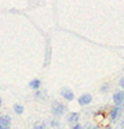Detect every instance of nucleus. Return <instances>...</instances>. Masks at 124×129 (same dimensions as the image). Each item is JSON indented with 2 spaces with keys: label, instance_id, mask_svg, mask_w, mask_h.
<instances>
[{
  "label": "nucleus",
  "instance_id": "nucleus-1",
  "mask_svg": "<svg viewBox=\"0 0 124 129\" xmlns=\"http://www.w3.org/2000/svg\"><path fill=\"white\" fill-rule=\"evenodd\" d=\"M66 111H68V106H65L63 103H61L58 100H54L51 103V114L54 118L59 119L61 117H63L66 114Z\"/></svg>",
  "mask_w": 124,
  "mask_h": 129
},
{
  "label": "nucleus",
  "instance_id": "nucleus-2",
  "mask_svg": "<svg viewBox=\"0 0 124 129\" xmlns=\"http://www.w3.org/2000/svg\"><path fill=\"white\" fill-rule=\"evenodd\" d=\"M123 107H116L113 106L112 108L109 110V114H107V117H109L110 122H117V121H120L121 118H123Z\"/></svg>",
  "mask_w": 124,
  "mask_h": 129
},
{
  "label": "nucleus",
  "instance_id": "nucleus-10",
  "mask_svg": "<svg viewBox=\"0 0 124 129\" xmlns=\"http://www.w3.org/2000/svg\"><path fill=\"white\" fill-rule=\"evenodd\" d=\"M48 126L51 129H61L62 128V122H61L58 118H51V119L48 121Z\"/></svg>",
  "mask_w": 124,
  "mask_h": 129
},
{
  "label": "nucleus",
  "instance_id": "nucleus-6",
  "mask_svg": "<svg viewBox=\"0 0 124 129\" xmlns=\"http://www.w3.org/2000/svg\"><path fill=\"white\" fill-rule=\"evenodd\" d=\"M66 122L70 126L76 125V123H80V112H76V111L68 112V115H66Z\"/></svg>",
  "mask_w": 124,
  "mask_h": 129
},
{
  "label": "nucleus",
  "instance_id": "nucleus-19",
  "mask_svg": "<svg viewBox=\"0 0 124 129\" xmlns=\"http://www.w3.org/2000/svg\"><path fill=\"white\" fill-rule=\"evenodd\" d=\"M3 107V99H2V96H0V108Z\"/></svg>",
  "mask_w": 124,
  "mask_h": 129
},
{
  "label": "nucleus",
  "instance_id": "nucleus-8",
  "mask_svg": "<svg viewBox=\"0 0 124 129\" xmlns=\"http://www.w3.org/2000/svg\"><path fill=\"white\" fill-rule=\"evenodd\" d=\"M94 118H95V123L96 125H101L103 122V119L106 118V114H105L103 110H98V111L94 112Z\"/></svg>",
  "mask_w": 124,
  "mask_h": 129
},
{
  "label": "nucleus",
  "instance_id": "nucleus-7",
  "mask_svg": "<svg viewBox=\"0 0 124 129\" xmlns=\"http://www.w3.org/2000/svg\"><path fill=\"white\" fill-rule=\"evenodd\" d=\"M61 96H62V99L65 101H73L74 100V93L72 89H69V87H62V89L59 90Z\"/></svg>",
  "mask_w": 124,
  "mask_h": 129
},
{
  "label": "nucleus",
  "instance_id": "nucleus-18",
  "mask_svg": "<svg viewBox=\"0 0 124 129\" xmlns=\"http://www.w3.org/2000/svg\"><path fill=\"white\" fill-rule=\"evenodd\" d=\"M102 129H113V128H112V126H110V125H106V126H103V128H102Z\"/></svg>",
  "mask_w": 124,
  "mask_h": 129
},
{
  "label": "nucleus",
  "instance_id": "nucleus-9",
  "mask_svg": "<svg viewBox=\"0 0 124 129\" xmlns=\"http://www.w3.org/2000/svg\"><path fill=\"white\" fill-rule=\"evenodd\" d=\"M29 87L32 90H35V92L40 90L41 89V81L39 78H35V79H32V81H29Z\"/></svg>",
  "mask_w": 124,
  "mask_h": 129
},
{
  "label": "nucleus",
  "instance_id": "nucleus-15",
  "mask_svg": "<svg viewBox=\"0 0 124 129\" xmlns=\"http://www.w3.org/2000/svg\"><path fill=\"white\" fill-rule=\"evenodd\" d=\"M83 129H98V125L96 123H85V125H83Z\"/></svg>",
  "mask_w": 124,
  "mask_h": 129
},
{
  "label": "nucleus",
  "instance_id": "nucleus-4",
  "mask_svg": "<svg viewBox=\"0 0 124 129\" xmlns=\"http://www.w3.org/2000/svg\"><path fill=\"white\" fill-rule=\"evenodd\" d=\"M13 125V119L8 114H3L0 115V129H11Z\"/></svg>",
  "mask_w": 124,
  "mask_h": 129
},
{
  "label": "nucleus",
  "instance_id": "nucleus-12",
  "mask_svg": "<svg viewBox=\"0 0 124 129\" xmlns=\"http://www.w3.org/2000/svg\"><path fill=\"white\" fill-rule=\"evenodd\" d=\"M13 110H14V112H15L17 115H22V114H24V111H25V107L22 106V104L15 103V104L13 106Z\"/></svg>",
  "mask_w": 124,
  "mask_h": 129
},
{
  "label": "nucleus",
  "instance_id": "nucleus-14",
  "mask_svg": "<svg viewBox=\"0 0 124 129\" xmlns=\"http://www.w3.org/2000/svg\"><path fill=\"white\" fill-rule=\"evenodd\" d=\"M35 99L36 100H44L46 99V93L41 92V89L37 90V92H35Z\"/></svg>",
  "mask_w": 124,
  "mask_h": 129
},
{
  "label": "nucleus",
  "instance_id": "nucleus-17",
  "mask_svg": "<svg viewBox=\"0 0 124 129\" xmlns=\"http://www.w3.org/2000/svg\"><path fill=\"white\" fill-rule=\"evenodd\" d=\"M69 129H83V125L81 123H76V125H72Z\"/></svg>",
  "mask_w": 124,
  "mask_h": 129
},
{
  "label": "nucleus",
  "instance_id": "nucleus-16",
  "mask_svg": "<svg viewBox=\"0 0 124 129\" xmlns=\"http://www.w3.org/2000/svg\"><path fill=\"white\" fill-rule=\"evenodd\" d=\"M117 85H118V86H120V87H121V89H123V90H124V76H121V78H120V79H118V82H117Z\"/></svg>",
  "mask_w": 124,
  "mask_h": 129
},
{
  "label": "nucleus",
  "instance_id": "nucleus-3",
  "mask_svg": "<svg viewBox=\"0 0 124 129\" xmlns=\"http://www.w3.org/2000/svg\"><path fill=\"white\" fill-rule=\"evenodd\" d=\"M112 100H113V104L116 107H123L124 106V90L123 89L114 90L113 96H112Z\"/></svg>",
  "mask_w": 124,
  "mask_h": 129
},
{
  "label": "nucleus",
  "instance_id": "nucleus-21",
  "mask_svg": "<svg viewBox=\"0 0 124 129\" xmlns=\"http://www.w3.org/2000/svg\"><path fill=\"white\" fill-rule=\"evenodd\" d=\"M123 110H124V106H123Z\"/></svg>",
  "mask_w": 124,
  "mask_h": 129
},
{
  "label": "nucleus",
  "instance_id": "nucleus-11",
  "mask_svg": "<svg viewBox=\"0 0 124 129\" xmlns=\"http://www.w3.org/2000/svg\"><path fill=\"white\" fill-rule=\"evenodd\" d=\"M47 128H48V123L46 121H37L32 126V129H47Z\"/></svg>",
  "mask_w": 124,
  "mask_h": 129
},
{
  "label": "nucleus",
  "instance_id": "nucleus-13",
  "mask_svg": "<svg viewBox=\"0 0 124 129\" xmlns=\"http://www.w3.org/2000/svg\"><path fill=\"white\" fill-rule=\"evenodd\" d=\"M110 90V83L109 82H103V83L101 85V87H99V92L101 93H107Z\"/></svg>",
  "mask_w": 124,
  "mask_h": 129
},
{
  "label": "nucleus",
  "instance_id": "nucleus-5",
  "mask_svg": "<svg viewBox=\"0 0 124 129\" xmlns=\"http://www.w3.org/2000/svg\"><path fill=\"white\" fill-rule=\"evenodd\" d=\"M77 101H79L80 107H87L92 103V94H90V93H83L81 96H79Z\"/></svg>",
  "mask_w": 124,
  "mask_h": 129
},
{
  "label": "nucleus",
  "instance_id": "nucleus-20",
  "mask_svg": "<svg viewBox=\"0 0 124 129\" xmlns=\"http://www.w3.org/2000/svg\"><path fill=\"white\" fill-rule=\"evenodd\" d=\"M120 126H121V128L124 129V119H123V121H121V122H120Z\"/></svg>",
  "mask_w": 124,
  "mask_h": 129
}]
</instances>
